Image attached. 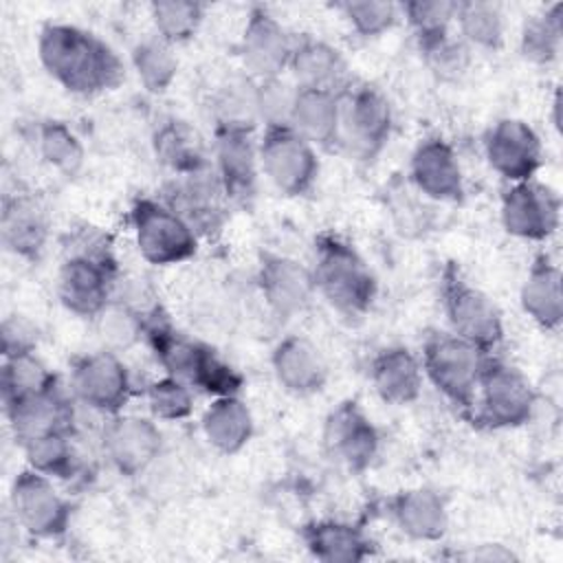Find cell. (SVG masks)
<instances>
[{"instance_id":"39","label":"cell","mask_w":563,"mask_h":563,"mask_svg":"<svg viewBox=\"0 0 563 563\" xmlns=\"http://www.w3.org/2000/svg\"><path fill=\"white\" fill-rule=\"evenodd\" d=\"M40 156L64 176L79 174L86 152L77 134L62 121H44L37 125Z\"/></svg>"},{"instance_id":"9","label":"cell","mask_w":563,"mask_h":563,"mask_svg":"<svg viewBox=\"0 0 563 563\" xmlns=\"http://www.w3.org/2000/svg\"><path fill=\"white\" fill-rule=\"evenodd\" d=\"M257 158L273 187L286 196L308 194L319 176L314 145L292 125L264 128L257 143Z\"/></svg>"},{"instance_id":"17","label":"cell","mask_w":563,"mask_h":563,"mask_svg":"<svg viewBox=\"0 0 563 563\" xmlns=\"http://www.w3.org/2000/svg\"><path fill=\"white\" fill-rule=\"evenodd\" d=\"M163 200L178 211L198 235L218 233L227 220L224 202L229 200L213 165L189 176H176V180L167 185Z\"/></svg>"},{"instance_id":"37","label":"cell","mask_w":563,"mask_h":563,"mask_svg":"<svg viewBox=\"0 0 563 563\" xmlns=\"http://www.w3.org/2000/svg\"><path fill=\"white\" fill-rule=\"evenodd\" d=\"M455 4L451 0H411L400 4L422 53L449 37V26L455 20Z\"/></svg>"},{"instance_id":"24","label":"cell","mask_w":563,"mask_h":563,"mask_svg":"<svg viewBox=\"0 0 563 563\" xmlns=\"http://www.w3.org/2000/svg\"><path fill=\"white\" fill-rule=\"evenodd\" d=\"M288 68L292 73L297 88L343 92L350 86L347 64L341 51L310 35L295 40Z\"/></svg>"},{"instance_id":"23","label":"cell","mask_w":563,"mask_h":563,"mask_svg":"<svg viewBox=\"0 0 563 563\" xmlns=\"http://www.w3.org/2000/svg\"><path fill=\"white\" fill-rule=\"evenodd\" d=\"M271 365L277 383L295 396H312L323 389L328 380V365L321 352L303 336L282 339L273 354Z\"/></svg>"},{"instance_id":"45","label":"cell","mask_w":563,"mask_h":563,"mask_svg":"<svg viewBox=\"0 0 563 563\" xmlns=\"http://www.w3.org/2000/svg\"><path fill=\"white\" fill-rule=\"evenodd\" d=\"M295 95L297 86L282 77L255 81V103L260 123H264V128L290 125Z\"/></svg>"},{"instance_id":"7","label":"cell","mask_w":563,"mask_h":563,"mask_svg":"<svg viewBox=\"0 0 563 563\" xmlns=\"http://www.w3.org/2000/svg\"><path fill=\"white\" fill-rule=\"evenodd\" d=\"M130 222L141 257L154 266L187 262L198 251L200 235L163 198H136Z\"/></svg>"},{"instance_id":"6","label":"cell","mask_w":563,"mask_h":563,"mask_svg":"<svg viewBox=\"0 0 563 563\" xmlns=\"http://www.w3.org/2000/svg\"><path fill=\"white\" fill-rule=\"evenodd\" d=\"M537 407L532 383L515 365L488 356L475 400L466 413L473 424L486 429H512L526 424Z\"/></svg>"},{"instance_id":"18","label":"cell","mask_w":563,"mask_h":563,"mask_svg":"<svg viewBox=\"0 0 563 563\" xmlns=\"http://www.w3.org/2000/svg\"><path fill=\"white\" fill-rule=\"evenodd\" d=\"M257 284L266 306L279 319H290L306 310L317 290L312 271L301 262L279 253L260 255Z\"/></svg>"},{"instance_id":"11","label":"cell","mask_w":563,"mask_h":563,"mask_svg":"<svg viewBox=\"0 0 563 563\" xmlns=\"http://www.w3.org/2000/svg\"><path fill=\"white\" fill-rule=\"evenodd\" d=\"M70 389L79 402L112 418L128 405L132 378L117 352L101 350L73 363Z\"/></svg>"},{"instance_id":"15","label":"cell","mask_w":563,"mask_h":563,"mask_svg":"<svg viewBox=\"0 0 563 563\" xmlns=\"http://www.w3.org/2000/svg\"><path fill=\"white\" fill-rule=\"evenodd\" d=\"M488 165L506 180H532L543 163V145L532 125L521 119H499L484 139Z\"/></svg>"},{"instance_id":"28","label":"cell","mask_w":563,"mask_h":563,"mask_svg":"<svg viewBox=\"0 0 563 563\" xmlns=\"http://www.w3.org/2000/svg\"><path fill=\"white\" fill-rule=\"evenodd\" d=\"M290 125L312 145H334L341 136V92L297 88Z\"/></svg>"},{"instance_id":"46","label":"cell","mask_w":563,"mask_h":563,"mask_svg":"<svg viewBox=\"0 0 563 563\" xmlns=\"http://www.w3.org/2000/svg\"><path fill=\"white\" fill-rule=\"evenodd\" d=\"M427 62L433 66L435 73L442 77H457L468 66V48L464 42H455L451 37L442 40L433 48L424 53Z\"/></svg>"},{"instance_id":"32","label":"cell","mask_w":563,"mask_h":563,"mask_svg":"<svg viewBox=\"0 0 563 563\" xmlns=\"http://www.w3.org/2000/svg\"><path fill=\"white\" fill-rule=\"evenodd\" d=\"M152 145L156 158L176 176H189L211 167L198 132L185 121L169 119L161 123L154 132Z\"/></svg>"},{"instance_id":"16","label":"cell","mask_w":563,"mask_h":563,"mask_svg":"<svg viewBox=\"0 0 563 563\" xmlns=\"http://www.w3.org/2000/svg\"><path fill=\"white\" fill-rule=\"evenodd\" d=\"M323 444L334 460L350 471L361 473L372 466L380 446V435L356 400H343L325 418Z\"/></svg>"},{"instance_id":"29","label":"cell","mask_w":563,"mask_h":563,"mask_svg":"<svg viewBox=\"0 0 563 563\" xmlns=\"http://www.w3.org/2000/svg\"><path fill=\"white\" fill-rule=\"evenodd\" d=\"M0 231L2 242L11 253L37 260L48 238V220L35 200L29 196H13L4 198Z\"/></svg>"},{"instance_id":"31","label":"cell","mask_w":563,"mask_h":563,"mask_svg":"<svg viewBox=\"0 0 563 563\" xmlns=\"http://www.w3.org/2000/svg\"><path fill=\"white\" fill-rule=\"evenodd\" d=\"M255 420L240 396H218L202 416V433L207 442L224 453H240L253 438Z\"/></svg>"},{"instance_id":"8","label":"cell","mask_w":563,"mask_h":563,"mask_svg":"<svg viewBox=\"0 0 563 563\" xmlns=\"http://www.w3.org/2000/svg\"><path fill=\"white\" fill-rule=\"evenodd\" d=\"M442 308L451 332L493 354L504 341V321L495 301L473 286L462 271L449 262L440 277Z\"/></svg>"},{"instance_id":"41","label":"cell","mask_w":563,"mask_h":563,"mask_svg":"<svg viewBox=\"0 0 563 563\" xmlns=\"http://www.w3.org/2000/svg\"><path fill=\"white\" fill-rule=\"evenodd\" d=\"M216 128L229 130H249L253 132L260 123L257 103H255V81L238 79L229 81L213 101Z\"/></svg>"},{"instance_id":"22","label":"cell","mask_w":563,"mask_h":563,"mask_svg":"<svg viewBox=\"0 0 563 563\" xmlns=\"http://www.w3.org/2000/svg\"><path fill=\"white\" fill-rule=\"evenodd\" d=\"M4 413L20 446L51 431L73 429V402L59 385L4 405Z\"/></svg>"},{"instance_id":"40","label":"cell","mask_w":563,"mask_h":563,"mask_svg":"<svg viewBox=\"0 0 563 563\" xmlns=\"http://www.w3.org/2000/svg\"><path fill=\"white\" fill-rule=\"evenodd\" d=\"M156 37L167 44H183L196 35L202 24L205 7L194 0H158L150 4Z\"/></svg>"},{"instance_id":"30","label":"cell","mask_w":563,"mask_h":563,"mask_svg":"<svg viewBox=\"0 0 563 563\" xmlns=\"http://www.w3.org/2000/svg\"><path fill=\"white\" fill-rule=\"evenodd\" d=\"M308 552L325 563H358L372 554L369 537L347 521H314L301 530Z\"/></svg>"},{"instance_id":"43","label":"cell","mask_w":563,"mask_h":563,"mask_svg":"<svg viewBox=\"0 0 563 563\" xmlns=\"http://www.w3.org/2000/svg\"><path fill=\"white\" fill-rule=\"evenodd\" d=\"M145 314L136 312L128 303L112 301L97 314L99 321V334L101 339L114 350L130 347L134 341H139L145 332Z\"/></svg>"},{"instance_id":"27","label":"cell","mask_w":563,"mask_h":563,"mask_svg":"<svg viewBox=\"0 0 563 563\" xmlns=\"http://www.w3.org/2000/svg\"><path fill=\"white\" fill-rule=\"evenodd\" d=\"M523 312L545 330H559L563 321V286L561 268L550 255H537L523 284H521Z\"/></svg>"},{"instance_id":"25","label":"cell","mask_w":563,"mask_h":563,"mask_svg":"<svg viewBox=\"0 0 563 563\" xmlns=\"http://www.w3.org/2000/svg\"><path fill=\"white\" fill-rule=\"evenodd\" d=\"M372 385L387 405H409L422 391L424 372L420 361L402 345L380 350L369 367Z\"/></svg>"},{"instance_id":"12","label":"cell","mask_w":563,"mask_h":563,"mask_svg":"<svg viewBox=\"0 0 563 563\" xmlns=\"http://www.w3.org/2000/svg\"><path fill=\"white\" fill-rule=\"evenodd\" d=\"M391 125V103L380 88L372 84H350L341 92V130H345L363 158H372L385 147Z\"/></svg>"},{"instance_id":"13","label":"cell","mask_w":563,"mask_h":563,"mask_svg":"<svg viewBox=\"0 0 563 563\" xmlns=\"http://www.w3.org/2000/svg\"><path fill=\"white\" fill-rule=\"evenodd\" d=\"M499 216L510 235L543 242L561 224V198L537 180L512 183L501 196Z\"/></svg>"},{"instance_id":"1","label":"cell","mask_w":563,"mask_h":563,"mask_svg":"<svg viewBox=\"0 0 563 563\" xmlns=\"http://www.w3.org/2000/svg\"><path fill=\"white\" fill-rule=\"evenodd\" d=\"M44 70L68 92L92 97L123 81V62L99 35L75 24H46L37 37Z\"/></svg>"},{"instance_id":"4","label":"cell","mask_w":563,"mask_h":563,"mask_svg":"<svg viewBox=\"0 0 563 563\" xmlns=\"http://www.w3.org/2000/svg\"><path fill=\"white\" fill-rule=\"evenodd\" d=\"M57 275L59 301L79 317H97L110 301L117 282V264L106 238L81 231Z\"/></svg>"},{"instance_id":"5","label":"cell","mask_w":563,"mask_h":563,"mask_svg":"<svg viewBox=\"0 0 563 563\" xmlns=\"http://www.w3.org/2000/svg\"><path fill=\"white\" fill-rule=\"evenodd\" d=\"M488 352L453 332H433L422 345V372L464 413L471 411Z\"/></svg>"},{"instance_id":"14","label":"cell","mask_w":563,"mask_h":563,"mask_svg":"<svg viewBox=\"0 0 563 563\" xmlns=\"http://www.w3.org/2000/svg\"><path fill=\"white\" fill-rule=\"evenodd\" d=\"M292 46L295 37L266 7H251L240 40V57L255 81L282 77L290 64Z\"/></svg>"},{"instance_id":"19","label":"cell","mask_w":563,"mask_h":563,"mask_svg":"<svg viewBox=\"0 0 563 563\" xmlns=\"http://www.w3.org/2000/svg\"><path fill=\"white\" fill-rule=\"evenodd\" d=\"M163 433L141 416H112L103 429V451L117 473L134 477L143 473L161 453Z\"/></svg>"},{"instance_id":"20","label":"cell","mask_w":563,"mask_h":563,"mask_svg":"<svg viewBox=\"0 0 563 563\" xmlns=\"http://www.w3.org/2000/svg\"><path fill=\"white\" fill-rule=\"evenodd\" d=\"M216 174L224 196L233 205H249L257 187V145L253 132L216 128Z\"/></svg>"},{"instance_id":"34","label":"cell","mask_w":563,"mask_h":563,"mask_svg":"<svg viewBox=\"0 0 563 563\" xmlns=\"http://www.w3.org/2000/svg\"><path fill=\"white\" fill-rule=\"evenodd\" d=\"M455 22L466 44L495 51L504 42L501 4L490 0H464L455 4Z\"/></svg>"},{"instance_id":"10","label":"cell","mask_w":563,"mask_h":563,"mask_svg":"<svg viewBox=\"0 0 563 563\" xmlns=\"http://www.w3.org/2000/svg\"><path fill=\"white\" fill-rule=\"evenodd\" d=\"M15 521L37 539H59L66 534L73 517L70 501L57 493L51 477L33 471H20L9 493Z\"/></svg>"},{"instance_id":"21","label":"cell","mask_w":563,"mask_h":563,"mask_svg":"<svg viewBox=\"0 0 563 563\" xmlns=\"http://www.w3.org/2000/svg\"><path fill=\"white\" fill-rule=\"evenodd\" d=\"M413 187L438 202H460L464 198V176L455 150L442 136L420 141L409 161Z\"/></svg>"},{"instance_id":"42","label":"cell","mask_w":563,"mask_h":563,"mask_svg":"<svg viewBox=\"0 0 563 563\" xmlns=\"http://www.w3.org/2000/svg\"><path fill=\"white\" fill-rule=\"evenodd\" d=\"M147 407L156 420H185L194 411L191 387L174 376H163L147 385Z\"/></svg>"},{"instance_id":"26","label":"cell","mask_w":563,"mask_h":563,"mask_svg":"<svg viewBox=\"0 0 563 563\" xmlns=\"http://www.w3.org/2000/svg\"><path fill=\"white\" fill-rule=\"evenodd\" d=\"M394 523L413 541H440L449 526L444 499L431 488L400 490L389 501Z\"/></svg>"},{"instance_id":"33","label":"cell","mask_w":563,"mask_h":563,"mask_svg":"<svg viewBox=\"0 0 563 563\" xmlns=\"http://www.w3.org/2000/svg\"><path fill=\"white\" fill-rule=\"evenodd\" d=\"M26 464L48 477L70 479L79 471V460L73 444V429H59L44 433L22 444Z\"/></svg>"},{"instance_id":"35","label":"cell","mask_w":563,"mask_h":563,"mask_svg":"<svg viewBox=\"0 0 563 563\" xmlns=\"http://www.w3.org/2000/svg\"><path fill=\"white\" fill-rule=\"evenodd\" d=\"M57 385V376L35 356V352H22L4 356L2 363V405L42 394Z\"/></svg>"},{"instance_id":"48","label":"cell","mask_w":563,"mask_h":563,"mask_svg":"<svg viewBox=\"0 0 563 563\" xmlns=\"http://www.w3.org/2000/svg\"><path fill=\"white\" fill-rule=\"evenodd\" d=\"M468 559H484V561H510L515 554L504 545H479L468 554Z\"/></svg>"},{"instance_id":"44","label":"cell","mask_w":563,"mask_h":563,"mask_svg":"<svg viewBox=\"0 0 563 563\" xmlns=\"http://www.w3.org/2000/svg\"><path fill=\"white\" fill-rule=\"evenodd\" d=\"M339 9L361 37L383 35L398 22L400 15V7L387 0H352L341 2Z\"/></svg>"},{"instance_id":"2","label":"cell","mask_w":563,"mask_h":563,"mask_svg":"<svg viewBox=\"0 0 563 563\" xmlns=\"http://www.w3.org/2000/svg\"><path fill=\"white\" fill-rule=\"evenodd\" d=\"M143 336L152 345L158 363L167 369L169 376L187 383L194 389H200L211 396H240L242 376L224 363L209 345L180 336L172 325L158 317L154 310L145 319Z\"/></svg>"},{"instance_id":"38","label":"cell","mask_w":563,"mask_h":563,"mask_svg":"<svg viewBox=\"0 0 563 563\" xmlns=\"http://www.w3.org/2000/svg\"><path fill=\"white\" fill-rule=\"evenodd\" d=\"M563 40V4L556 2L532 15L521 31V53L534 64H550Z\"/></svg>"},{"instance_id":"47","label":"cell","mask_w":563,"mask_h":563,"mask_svg":"<svg viewBox=\"0 0 563 563\" xmlns=\"http://www.w3.org/2000/svg\"><path fill=\"white\" fill-rule=\"evenodd\" d=\"M2 356H15L22 352H35V336L31 325L20 319L18 314H11L2 321Z\"/></svg>"},{"instance_id":"3","label":"cell","mask_w":563,"mask_h":563,"mask_svg":"<svg viewBox=\"0 0 563 563\" xmlns=\"http://www.w3.org/2000/svg\"><path fill=\"white\" fill-rule=\"evenodd\" d=\"M312 279L317 292L343 317H363L376 299V277L358 251L341 235L314 238Z\"/></svg>"},{"instance_id":"36","label":"cell","mask_w":563,"mask_h":563,"mask_svg":"<svg viewBox=\"0 0 563 563\" xmlns=\"http://www.w3.org/2000/svg\"><path fill=\"white\" fill-rule=\"evenodd\" d=\"M132 66L150 95L165 92L178 73V59L172 51V44L163 42L161 37L139 42L132 48Z\"/></svg>"}]
</instances>
